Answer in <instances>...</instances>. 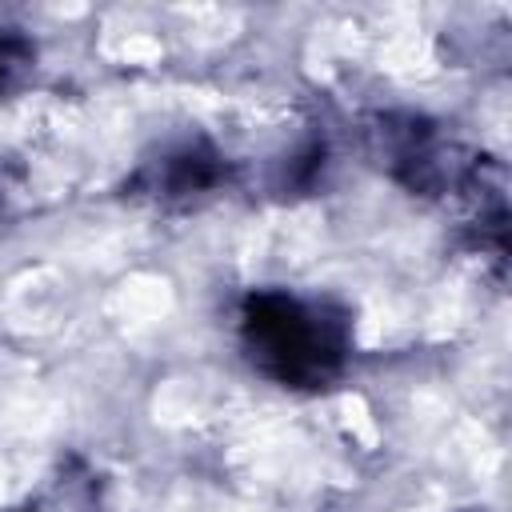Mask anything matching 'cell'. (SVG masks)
<instances>
[{"mask_svg":"<svg viewBox=\"0 0 512 512\" xmlns=\"http://www.w3.org/2000/svg\"><path fill=\"white\" fill-rule=\"evenodd\" d=\"M28 56H32V48H28L20 36L0 32V88H8V84H12V76L28 64Z\"/></svg>","mask_w":512,"mask_h":512,"instance_id":"7a4b0ae2","label":"cell"},{"mask_svg":"<svg viewBox=\"0 0 512 512\" xmlns=\"http://www.w3.org/2000/svg\"><path fill=\"white\" fill-rule=\"evenodd\" d=\"M240 336L248 360L292 388H316L344 364V320L328 316L316 304H304L284 292H260L244 304Z\"/></svg>","mask_w":512,"mask_h":512,"instance_id":"6da1fadb","label":"cell"}]
</instances>
